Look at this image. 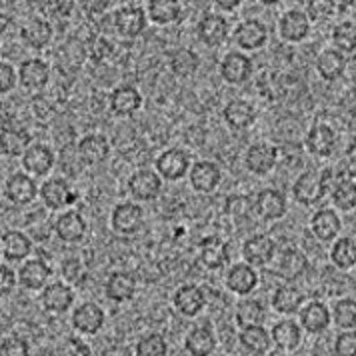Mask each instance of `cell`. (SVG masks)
<instances>
[{
	"mask_svg": "<svg viewBox=\"0 0 356 356\" xmlns=\"http://www.w3.org/2000/svg\"><path fill=\"white\" fill-rule=\"evenodd\" d=\"M328 177H330L328 170H316V168L305 170L296 178V182L292 186V195L296 198V202H300L305 207L316 204L326 193Z\"/></svg>",
	"mask_w": 356,
	"mask_h": 356,
	"instance_id": "6da1fadb",
	"label": "cell"
},
{
	"mask_svg": "<svg viewBox=\"0 0 356 356\" xmlns=\"http://www.w3.org/2000/svg\"><path fill=\"white\" fill-rule=\"evenodd\" d=\"M145 222V211L136 202H120L114 207L113 216H111V227L116 234L130 236L136 234Z\"/></svg>",
	"mask_w": 356,
	"mask_h": 356,
	"instance_id": "7a4b0ae2",
	"label": "cell"
},
{
	"mask_svg": "<svg viewBox=\"0 0 356 356\" xmlns=\"http://www.w3.org/2000/svg\"><path fill=\"white\" fill-rule=\"evenodd\" d=\"M114 31L124 38H136L138 34L145 33L146 13L140 6H122L113 15Z\"/></svg>",
	"mask_w": 356,
	"mask_h": 356,
	"instance_id": "3957f363",
	"label": "cell"
},
{
	"mask_svg": "<svg viewBox=\"0 0 356 356\" xmlns=\"http://www.w3.org/2000/svg\"><path fill=\"white\" fill-rule=\"evenodd\" d=\"M191 170V156L182 148H168L156 159V175L164 180H180Z\"/></svg>",
	"mask_w": 356,
	"mask_h": 356,
	"instance_id": "277c9868",
	"label": "cell"
},
{
	"mask_svg": "<svg viewBox=\"0 0 356 356\" xmlns=\"http://www.w3.org/2000/svg\"><path fill=\"white\" fill-rule=\"evenodd\" d=\"M162 188L161 177L154 172V170H148V168H140L136 170L132 177L129 178V191L132 198L140 200V202H148V200H154Z\"/></svg>",
	"mask_w": 356,
	"mask_h": 356,
	"instance_id": "5b68a950",
	"label": "cell"
},
{
	"mask_svg": "<svg viewBox=\"0 0 356 356\" xmlns=\"http://www.w3.org/2000/svg\"><path fill=\"white\" fill-rule=\"evenodd\" d=\"M252 60L244 52H228L220 63V76L228 84H244L252 76Z\"/></svg>",
	"mask_w": 356,
	"mask_h": 356,
	"instance_id": "8992f818",
	"label": "cell"
},
{
	"mask_svg": "<svg viewBox=\"0 0 356 356\" xmlns=\"http://www.w3.org/2000/svg\"><path fill=\"white\" fill-rule=\"evenodd\" d=\"M234 40L243 50H259L266 44L268 40V29L262 20L248 18L243 20L236 31H234Z\"/></svg>",
	"mask_w": 356,
	"mask_h": 356,
	"instance_id": "52a82bcc",
	"label": "cell"
},
{
	"mask_svg": "<svg viewBox=\"0 0 356 356\" xmlns=\"http://www.w3.org/2000/svg\"><path fill=\"white\" fill-rule=\"evenodd\" d=\"M40 198L50 211H63L76 200V195L72 193V188L68 186L66 180L50 178L40 186Z\"/></svg>",
	"mask_w": 356,
	"mask_h": 356,
	"instance_id": "ba28073f",
	"label": "cell"
},
{
	"mask_svg": "<svg viewBox=\"0 0 356 356\" xmlns=\"http://www.w3.org/2000/svg\"><path fill=\"white\" fill-rule=\"evenodd\" d=\"M254 211L264 220H278L286 214V196L276 188H264L254 198Z\"/></svg>",
	"mask_w": 356,
	"mask_h": 356,
	"instance_id": "9c48e42d",
	"label": "cell"
},
{
	"mask_svg": "<svg viewBox=\"0 0 356 356\" xmlns=\"http://www.w3.org/2000/svg\"><path fill=\"white\" fill-rule=\"evenodd\" d=\"M278 31L286 42H300L310 33V18L298 8L286 10L278 20Z\"/></svg>",
	"mask_w": 356,
	"mask_h": 356,
	"instance_id": "30bf717a",
	"label": "cell"
},
{
	"mask_svg": "<svg viewBox=\"0 0 356 356\" xmlns=\"http://www.w3.org/2000/svg\"><path fill=\"white\" fill-rule=\"evenodd\" d=\"M246 168L252 172V175H259L264 177L268 175L270 170H275L276 162H278V150L275 146L266 145V143H259V145H252L246 150Z\"/></svg>",
	"mask_w": 356,
	"mask_h": 356,
	"instance_id": "8fae6325",
	"label": "cell"
},
{
	"mask_svg": "<svg viewBox=\"0 0 356 356\" xmlns=\"http://www.w3.org/2000/svg\"><path fill=\"white\" fill-rule=\"evenodd\" d=\"M276 252L275 241L268 234H254L243 246V257L250 266H264L268 264Z\"/></svg>",
	"mask_w": 356,
	"mask_h": 356,
	"instance_id": "7c38bea8",
	"label": "cell"
},
{
	"mask_svg": "<svg viewBox=\"0 0 356 356\" xmlns=\"http://www.w3.org/2000/svg\"><path fill=\"white\" fill-rule=\"evenodd\" d=\"M220 178H222V170L212 161H198L191 168V184L196 193L209 195L220 184Z\"/></svg>",
	"mask_w": 356,
	"mask_h": 356,
	"instance_id": "4fadbf2b",
	"label": "cell"
},
{
	"mask_svg": "<svg viewBox=\"0 0 356 356\" xmlns=\"http://www.w3.org/2000/svg\"><path fill=\"white\" fill-rule=\"evenodd\" d=\"M52 276V268L44 260L34 259L26 260L20 270H18V282L26 289V291H42L49 284V278Z\"/></svg>",
	"mask_w": 356,
	"mask_h": 356,
	"instance_id": "5bb4252c",
	"label": "cell"
},
{
	"mask_svg": "<svg viewBox=\"0 0 356 356\" xmlns=\"http://www.w3.org/2000/svg\"><path fill=\"white\" fill-rule=\"evenodd\" d=\"M196 33L207 47H220L228 38V22L225 17L209 13L198 20Z\"/></svg>",
	"mask_w": 356,
	"mask_h": 356,
	"instance_id": "9a60e30c",
	"label": "cell"
},
{
	"mask_svg": "<svg viewBox=\"0 0 356 356\" xmlns=\"http://www.w3.org/2000/svg\"><path fill=\"white\" fill-rule=\"evenodd\" d=\"M4 193H6V198L10 202L22 207V204H31L33 202L36 195H38V188H36V182H34L31 175L15 172L6 180Z\"/></svg>",
	"mask_w": 356,
	"mask_h": 356,
	"instance_id": "2e32d148",
	"label": "cell"
},
{
	"mask_svg": "<svg viewBox=\"0 0 356 356\" xmlns=\"http://www.w3.org/2000/svg\"><path fill=\"white\" fill-rule=\"evenodd\" d=\"M227 286L228 291L238 294V296L250 294L259 286V275H257L254 266H250L246 262L234 264L227 273Z\"/></svg>",
	"mask_w": 356,
	"mask_h": 356,
	"instance_id": "e0dca14e",
	"label": "cell"
},
{
	"mask_svg": "<svg viewBox=\"0 0 356 356\" xmlns=\"http://www.w3.org/2000/svg\"><path fill=\"white\" fill-rule=\"evenodd\" d=\"M18 82L26 88V90H38L42 86L49 84L50 68L44 60L40 58H29L22 65L18 66Z\"/></svg>",
	"mask_w": 356,
	"mask_h": 356,
	"instance_id": "ac0fdd59",
	"label": "cell"
},
{
	"mask_svg": "<svg viewBox=\"0 0 356 356\" xmlns=\"http://www.w3.org/2000/svg\"><path fill=\"white\" fill-rule=\"evenodd\" d=\"M108 104H111V111L116 116H132V114L140 111L143 97H140V92L134 86L124 84V86H116L111 92Z\"/></svg>",
	"mask_w": 356,
	"mask_h": 356,
	"instance_id": "d6986e66",
	"label": "cell"
},
{
	"mask_svg": "<svg viewBox=\"0 0 356 356\" xmlns=\"http://www.w3.org/2000/svg\"><path fill=\"white\" fill-rule=\"evenodd\" d=\"M54 230H56V236L63 241V243H81L86 234V220L81 212L68 211L63 212L56 222H54Z\"/></svg>",
	"mask_w": 356,
	"mask_h": 356,
	"instance_id": "ffe728a7",
	"label": "cell"
},
{
	"mask_svg": "<svg viewBox=\"0 0 356 356\" xmlns=\"http://www.w3.org/2000/svg\"><path fill=\"white\" fill-rule=\"evenodd\" d=\"M111 156V143L102 134H86L79 143V159L88 166L102 164Z\"/></svg>",
	"mask_w": 356,
	"mask_h": 356,
	"instance_id": "44dd1931",
	"label": "cell"
},
{
	"mask_svg": "<svg viewBox=\"0 0 356 356\" xmlns=\"http://www.w3.org/2000/svg\"><path fill=\"white\" fill-rule=\"evenodd\" d=\"M42 307L47 308L49 312L54 314H63L68 308L72 307L74 302V292L72 289L65 284V282H50L42 289Z\"/></svg>",
	"mask_w": 356,
	"mask_h": 356,
	"instance_id": "7402d4cb",
	"label": "cell"
},
{
	"mask_svg": "<svg viewBox=\"0 0 356 356\" xmlns=\"http://www.w3.org/2000/svg\"><path fill=\"white\" fill-rule=\"evenodd\" d=\"M334 146H337V134L328 124L318 122L308 130L307 148L310 154H314L318 159H326L334 152Z\"/></svg>",
	"mask_w": 356,
	"mask_h": 356,
	"instance_id": "603a6c76",
	"label": "cell"
},
{
	"mask_svg": "<svg viewBox=\"0 0 356 356\" xmlns=\"http://www.w3.org/2000/svg\"><path fill=\"white\" fill-rule=\"evenodd\" d=\"M22 166L26 172L34 177H44L49 175L54 166V152L47 145H31L29 150L22 154Z\"/></svg>",
	"mask_w": 356,
	"mask_h": 356,
	"instance_id": "cb8c5ba5",
	"label": "cell"
},
{
	"mask_svg": "<svg viewBox=\"0 0 356 356\" xmlns=\"http://www.w3.org/2000/svg\"><path fill=\"white\" fill-rule=\"evenodd\" d=\"M222 116H225V122L232 130H246L254 124L257 111H254V106L248 100L236 98V100H230L225 106Z\"/></svg>",
	"mask_w": 356,
	"mask_h": 356,
	"instance_id": "d4e9b609",
	"label": "cell"
},
{
	"mask_svg": "<svg viewBox=\"0 0 356 356\" xmlns=\"http://www.w3.org/2000/svg\"><path fill=\"white\" fill-rule=\"evenodd\" d=\"M204 302H207V296L196 284H182L172 298V305L178 310V314L188 316V318L196 316L204 308Z\"/></svg>",
	"mask_w": 356,
	"mask_h": 356,
	"instance_id": "484cf974",
	"label": "cell"
},
{
	"mask_svg": "<svg viewBox=\"0 0 356 356\" xmlns=\"http://www.w3.org/2000/svg\"><path fill=\"white\" fill-rule=\"evenodd\" d=\"M104 324V310L95 302H84L72 312V326L82 334H97Z\"/></svg>",
	"mask_w": 356,
	"mask_h": 356,
	"instance_id": "4316f807",
	"label": "cell"
},
{
	"mask_svg": "<svg viewBox=\"0 0 356 356\" xmlns=\"http://www.w3.org/2000/svg\"><path fill=\"white\" fill-rule=\"evenodd\" d=\"M33 241L20 230H6L0 238V254L6 260H24L31 257Z\"/></svg>",
	"mask_w": 356,
	"mask_h": 356,
	"instance_id": "83f0119b",
	"label": "cell"
},
{
	"mask_svg": "<svg viewBox=\"0 0 356 356\" xmlns=\"http://www.w3.org/2000/svg\"><path fill=\"white\" fill-rule=\"evenodd\" d=\"M20 36H22L26 47L36 50L44 49V47H49V42L52 40V24L47 18H31L20 29Z\"/></svg>",
	"mask_w": 356,
	"mask_h": 356,
	"instance_id": "f1b7e54d",
	"label": "cell"
},
{
	"mask_svg": "<svg viewBox=\"0 0 356 356\" xmlns=\"http://www.w3.org/2000/svg\"><path fill=\"white\" fill-rule=\"evenodd\" d=\"M310 228H312V234L318 241L328 243V241H334L339 236L342 222H340V216L337 212L330 211V209H323V211H318L312 216Z\"/></svg>",
	"mask_w": 356,
	"mask_h": 356,
	"instance_id": "f546056e",
	"label": "cell"
},
{
	"mask_svg": "<svg viewBox=\"0 0 356 356\" xmlns=\"http://www.w3.org/2000/svg\"><path fill=\"white\" fill-rule=\"evenodd\" d=\"M330 323V310L323 302H310L300 310V324L310 334H321Z\"/></svg>",
	"mask_w": 356,
	"mask_h": 356,
	"instance_id": "4dcf8cb0",
	"label": "cell"
},
{
	"mask_svg": "<svg viewBox=\"0 0 356 356\" xmlns=\"http://www.w3.org/2000/svg\"><path fill=\"white\" fill-rule=\"evenodd\" d=\"M184 346L191 356H212L216 350V337L209 326H196L186 334Z\"/></svg>",
	"mask_w": 356,
	"mask_h": 356,
	"instance_id": "1f68e13d",
	"label": "cell"
},
{
	"mask_svg": "<svg viewBox=\"0 0 356 356\" xmlns=\"http://www.w3.org/2000/svg\"><path fill=\"white\" fill-rule=\"evenodd\" d=\"M270 340L280 350H294L302 342V328L294 321H280L270 330Z\"/></svg>",
	"mask_w": 356,
	"mask_h": 356,
	"instance_id": "d6a6232c",
	"label": "cell"
},
{
	"mask_svg": "<svg viewBox=\"0 0 356 356\" xmlns=\"http://www.w3.org/2000/svg\"><path fill=\"white\" fill-rule=\"evenodd\" d=\"M106 298L113 302H127L136 292V280L129 273H113L106 280Z\"/></svg>",
	"mask_w": 356,
	"mask_h": 356,
	"instance_id": "836d02e7",
	"label": "cell"
},
{
	"mask_svg": "<svg viewBox=\"0 0 356 356\" xmlns=\"http://www.w3.org/2000/svg\"><path fill=\"white\" fill-rule=\"evenodd\" d=\"M238 340H241V346H243L246 353L250 355H266L268 348H270V332L264 328V326H248V328H243L241 334H238Z\"/></svg>",
	"mask_w": 356,
	"mask_h": 356,
	"instance_id": "e575fe53",
	"label": "cell"
},
{
	"mask_svg": "<svg viewBox=\"0 0 356 356\" xmlns=\"http://www.w3.org/2000/svg\"><path fill=\"white\" fill-rule=\"evenodd\" d=\"M344 68H346V58L337 49L323 50L318 54V58H316V70H318V74L323 76L324 81L332 82L340 79Z\"/></svg>",
	"mask_w": 356,
	"mask_h": 356,
	"instance_id": "d590c367",
	"label": "cell"
},
{
	"mask_svg": "<svg viewBox=\"0 0 356 356\" xmlns=\"http://www.w3.org/2000/svg\"><path fill=\"white\" fill-rule=\"evenodd\" d=\"M31 146V134L20 129H4L0 132V152L6 156H20Z\"/></svg>",
	"mask_w": 356,
	"mask_h": 356,
	"instance_id": "8d00e7d4",
	"label": "cell"
},
{
	"mask_svg": "<svg viewBox=\"0 0 356 356\" xmlns=\"http://www.w3.org/2000/svg\"><path fill=\"white\" fill-rule=\"evenodd\" d=\"M305 302V294L294 286H280L273 294V308L278 314H294Z\"/></svg>",
	"mask_w": 356,
	"mask_h": 356,
	"instance_id": "74e56055",
	"label": "cell"
},
{
	"mask_svg": "<svg viewBox=\"0 0 356 356\" xmlns=\"http://www.w3.org/2000/svg\"><path fill=\"white\" fill-rule=\"evenodd\" d=\"M236 324L241 328H248V326H262V323L266 321V308L260 300L254 298H246L243 300L238 308H236Z\"/></svg>",
	"mask_w": 356,
	"mask_h": 356,
	"instance_id": "f35d334b",
	"label": "cell"
},
{
	"mask_svg": "<svg viewBox=\"0 0 356 356\" xmlns=\"http://www.w3.org/2000/svg\"><path fill=\"white\" fill-rule=\"evenodd\" d=\"M180 13H182V8L177 0H150L148 2V18L161 26L177 22L180 18Z\"/></svg>",
	"mask_w": 356,
	"mask_h": 356,
	"instance_id": "ab89813d",
	"label": "cell"
},
{
	"mask_svg": "<svg viewBox=\"0 0 356 356\" xmlns=\"http://www.w3.org/2000/svg\"><path fill=\"white\" fill-rule=\"evenodd\" d=\"M330 260L334 266H339L340 270H348L356 264V244L353 238L344 236L339 238L332 250H330Z\"/></svg>",
	"mask_w": 356,
	"mask_h": 356,
	"instance_id": "60d3db41",
	"label": "cell"
},
{
	"mask_svg": "<svg viewBox=\"0 0 356 356\" xmlns=\"http://www.w3.org/2000/svg\"><path fill=\"white\" fill-rule=\"evenodd\" d=\"M332 202L340 211H353L356 204L355 177H342L337 180V186L332 188Z\"/></svg>",
	"mask_w": 356,
	"mask_h": 356,
	"instance_id": "b9f144b4",
	"label": "cell"
},
{
	"mask_svg": "<svg viewBox=\"0 0 356 356\" xmlns=\"http://www.w3.org/2000/svg\"><path fill=\"white\" fill-rule=\"evenodd\" d=\"M330 321H334V326L342 330H355L356 326V300L355 298H342L334 305V310L330 312Z\"/></svg>",
	"mask_w": 356,
	"mask_h": 356,
	"instance_id": "7bdbcfd3",
	"label": "cell"
},
{
	"mask_svg": "<svg viewBox=\"0 0 356 356\" xmlns=\"http://www.w3.org/2000/svg\"><path fill=\"white\" fill-rule=\"evenodd\" d=\"M200 66L198 54L188 49H180L170 58V70L178 76H193Z\"/></svg>",
	"mask_w": 356,
	"mask_h": 356,
	"instance_id": "ee69618b",
	"label": "cell"
},
{
	"mask_svg": "<svg viewBox=\"0 0 356 356\" xmlns=\"http://www.w3.org/2000/svg\"><path fill=\"white\" fill-rule=\"evenodd\" d=\"M200 260L207 268L216 270V268H222L228 262V248L227 244L220 243V241H212V243L202 244V250H200Z\"/></svg>",
	"mask_w": 356,
	"mask_h": 356,
	"instance_id": "f6af8a7d",
	"label": "cell"
},
{
	"mask_svg": "<svg viewBox=\"0 0 356 356\" xmlns=\"http://www.w3.org/2000/svg\"><path fill=\"white\" fill-rule=\"evenodd\" d=\"M332 42L339 52H355L356 49V26L353 20H344L334 26L332 31Z\"/></svg>",
	"mask_w": 356,
	"mask_h": 356,
	"instance_id": "bcb514c9",
	"label": "cell"
},
{
	"mask_svg": "<svg viewBox=\"0 0 356 356\" xmlns=\"http://www.w3.org/2000/svg\"><path fill=\"white\" fill-rule=\"evenodd\" d=\"M168 344L161 334H146L136 344V356H166Z\"/></svg>",
	"mask_w": 356,
	"mask_h": 356,
	"instance_id": "7dc6e473",
	"label": "cell"
},
{
	"mask_svg": "<svg viewBox=\"0 0 356 356\" xmlns=\"http://www.w3.org/2000/svg\"><path fill=\"white\" fill-rule=\"evenodd\" d=\"M0 356H31V346L26 340L8 337L0 342Z\"/></svg>",
	"mask_w": 356,
	"mask_h": 356,
	"instance_id": "c3c4849f",
	"label": "cell"
},
{
	"mask_svg": "<svg viewBox=\"0 0 356 356\" xmlns=\"http://www.w3.org/2000/svg\"><path fill=\"white\" fill-rule=\"evenodd\" d=\"M334 355L355 356L356 355V334L355 330H342L334 340Z\"/></svg>",
	"mask_w": 356,
	"mask_h": 356,
	"instance_id": "681fc988",
	"label": "cell"
},
{
	"mask_svg": "<svg viewBox=\"0 0 356 356\" xmlns=\"http://www.w3.org/2000/svg\"><path fill=\"white\" fill-rule=\"evenodd\" d=\"M86 52H90V58L95 60V63H102L111 52H113V47H111V42L106 40V38H102V36H95L90 42H88V49Z\"/></svg>",
	"mask_w": 356,
	"mask_h": 356,
	"instance_id": "f907efd6",
	"label": "cell"
},
{
	"mask_svg": "<svg viewBox=\"0 0 356 356\" xmlns=\"http://www.w3.org/2000/svg\"><path fill=\"white\" fill-rule=\"evenodd\" d=\"M252 209H254V204L246 196H234V198H230L227 207L228 214L234 216V218H246L248 212L252 211Z\"/></svg>",
	"mask_w": 356,
	"mask_h": 356,
	"instance_id": "816d5d0a",
	"label": "cell"
},
{
	"mask_svg": "<svg viewBox=\"0 0 356 356\" xmlns=\"http://www.w3.org/2000/svg\"><path fill=\"white\" fill-rule=\"evenodd\" d=\"M17 82L18 76L15 66H10L8 63H0V95L10 92Z\"/></svg>",
	"mask_w": 356,
	"mask_h": 356,
	"instance_id": "f5cc1de1",
	"label": "cell"
},
{
	"mask_svg": "<svg viewBox=\"0 0 356 356\" xmlns=\"http://www.w3.org/2000/svg\"><path fill=\"white\" fill-rule=\"evenodd\" d=\"M18 278L15 270L6 264H0V296H8L17 289Z\"/></svg>",
	"mask_w": 356,
	"mask_h": 356,
	"instance_id": "db71d44e",
	"label": "cell"
},
{
	"mask_svg": "<svg viewBox=\"0 0 356 356\" xmlns=\"http://www.w3.org/2000/svg\"><path fill=\"white\" fill-rule=\"evenodd\" d=\"M334 10V2H308V13L314 18L328 17Z\"/></svg>",
	"mask_w": 356,
	"mask_h": 356,
	"instance_id": "11a10c76",
	"label": "cell"
},
{
	"mask_svg": "<svg viewBox=\"0 0 356 356\" xmlns=\"http://www.w3.org/2000/svg\"><path fill=\"white\" fill-rule=\"evenodd\" d=\"M79 273H81V268H79V260L74 259H68L63 264V275L68 282H79Z\"/></svg>",
	"mask_w": 356,
	"mask_h": 356,
	"instance_id": "9f6ffc18",
	"label": "cell"
},
{
	"mask_svg": "<svg viewBox=\"0 0 356 356\" xmlns=\"http://www.w3.org/2000/svg\"><path fill=\"white\" fill-rule=\"evenodd\" d=\"M238 4H241V0H220V2H216V6L220 10H234Z\"/></svg>",
	"mask_w": 356,
	"mask_h": 356,
	"instance_id": "6f0895ef",
	"label": "cell"
},
{
	"mask_svg": "<svg viewBox=\"0 0 356 356\" xmlns=\"http://www.w3.org/2000/svg\"><path fill=\"white\" fill-rule=\"evenodd\" d=\"M220 356H227V355H220Z\"/></svg>",
	"mask_w": 356,
	"mask_h": 356,
	"instance_id": "680465c9",
	"label": "cell"
}]
</instances>
